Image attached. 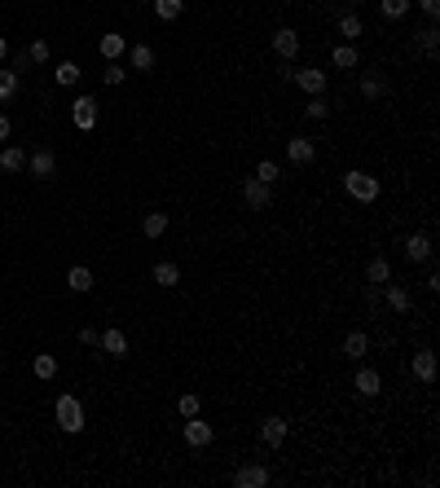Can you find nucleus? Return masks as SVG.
<instances>
[{
    "mask_svg": "<svg viewBox=\"0 0 440 488\" xmlns=\"http://www.w3.org/2000/svg\"><path fill=\"white\" fill-rule=\"evenodd\" d=\"M339 36H344V44H352L361 36V18H356V13H344V18H339Z\"/></svg>",
    "mask_w": 440,
    "mask_h": 488,
    "instance_id": "c756f323",
    "label": "nucleus"
},
{
    "mask_svg": "<svg viewBox=\"0 0 440 488\" xmlns=\"http://www.w3.org/2000/svg\"><path fill=\"white\" fill-rule=\"evenodd\" d=\"M344 189L352 194L356 203H374L383 185H379V176H370V172H348V176H344Z\"/></svg>",
    "mask_w": 440,
    "mask_h": 488,
    "instance_id": "f03ea898",
    "label": "nucleus"
},
{
    "mask_svg": "<svg viewBox=\"0 0 440 488\" xmlns=\"http://www.w3.org/2000/svg\"><path fill=\"white\" fill-rule=\"evenodd\" d=\"M0 172H27V150L5 145V150H0Z\"/></svg>",
    "mask_w": 440,
    "mask_h": 488,
    "instance_id": "6ab92c4d",
    "label": "nucleus"
},
{
    "mask_svg": "<svg viewBox=\"0 0 440 488\" xmlns=\"http://www.w3.org/2000/svg\"><path fill=\"white\" fill-rule=\"evenodd\" d=\"M273 53H278L282 62H295V53H300V36L291 27H278L273 31Z\"/></svg>",
    "mask_w": 440,
    "mask_h": 488,
    "instance_id": "423d86ee",
    "label": "nucleus"
},
{
    "mask_svg": "<svg viewBox=\"0 0 440 488\" xmlns=\"http://www.w3.org/2000/svg\"><path fill=\"white\" fill-rule=\"evenodd\" d=\"M31 374H36V379H44V383H48V379H53V374H58V356H53V352H40L36 361H31Z\"/></svg>",
    "mask_w": 440,
    "mask_h": 488,
    "instance_id": "393cba45",
    "label": "nucleus"
},
{
    "mask_svg": "<svg viewBox=\"0 0 440 488\" xmlns=\"http://www.w3.org/2000/svg\"><path fill=\"white\" fill-rule=\"evenodd\" d=\"M331 62H335L339 71H352L356 62H361V53H356L352 44H335V48H331Z\"/></svg>",
    "mask_w": 440,
    "mask_h": 488,
    "instance_id": "4be33fe9",
    "label": "nucleus"
},
{
    "mask_svg": "<svg viewBox=\"0 0 440 488\" xmlns=\"http://www.w3.org/2000/svg\"><path fill=\"white\" fill-rule=\"evenodd\" d=\"M291 79H295V84L308 93V97H317V93H326V71H313V67H308V71H295V75H291Z\"/></svg>",
    "mask_w": 440,
    "mask_h": 488,
    "instance_id": "2eb2a0df",
    "label": "nucleus"
},
{
    "mask_svg": "<svg viewBox=\"0 0 440 488\" xmlns=\"http://www.w3.org/2000/svg\"><path fill=\"white\" fill-rule=\"evenodd\" d=\"M53 414H58V427L67 431V435H79V431H84V405H79L75 396L62 392L58 405H53Z\"/></svg>",
    "mask_w": 440,
    "mask_h": 488,
    "instance_id": "f257e3e1",
    "label": "nucleus"
},
{
    "mask_svg": "<svg viewBox=\"0 0 440 488\" xmlns=\"http://www.w3.org/2000/svg\"><path fill=\"white\" fill-rule=\"evenodd\" d=\"M71 119H75L79 133H93V128H97V97H75Z\"/></svg>",
    "mask_w": 440,
    "mask_h": 488,
    "instance_id": "7ed1b4c3",
    "label": "nucleus"
},
{
    "mask_svg": "<svg viewBox=\"0 0 440 488\" xmlns=\"http://www.w3.org/2000/svg\"><path fill=\"white\" fill-rule=\"evenodd\" d=\"M211 422H203V414H194V418H185V440L194 445V449H207L211 445Z\"/></svg>",
    "mask_w": 440,
    "mask_h": 488,
    "instance_id": "0eeeda50",
    "label": "nucleus"
},
{
    "mask_svg": "<svg viewBox=\"0 0 440 488\" xmlns=\"http://www.w3.org/2000/svg\"><path fill=\"white\" fill-rule=\"evenodd\" d=\"M133 71H154V48L150 44H133Z\"/></svg>",
    "mask_w": 440,
    "mask_h": 488,
    "instance_id": "cd10ccee",
    "label": "nucleus"
},
{
    "mask_svg": "<svg viewBox=\"0 0 440 488\" xmlns=\"http://www.w3.org/2000/svg\"><path fill=\"white\" fill-rule=\"evenodd\" d=\"M410 5H414V0H379V13L387 22H401L405 13H410Z\"/></svg>",
    "mask_w": 440,
    "mask_h": 488,
    "instance_id": "bb28decb",
    "label": "nucleus"
},
{
    "mask_svg": "<svg viewBox=\"0 0 440 488\" xmlns=\"http://www.w3.org/2000/svg\"><path fill=\"white\" fill-rule=\"evenodd\" d=\"M269 189H273V185H265V181H255V176H247V181H242V203H247L251 211H265L269 198H273Z\"/></svg>",
    "mask_w": 440,
    "mask_h": 488,
    "instance_id": "20e7f679",
    "label": "nucleus"
},
{
    "mask_svg": "<svg viewBox=\"0 0 440 488\" xmlns=\"http://www.w3.org/2000/svg\"><path fill=\"white\" fill-rule=\"evenodd\" d=\"M234 484H238V488H265V484H269V470L255 466V462H247V466L234 470Z\"/></svg>",
    "mask_w": 440,
    "mask_h": 488,
    "instance_id": "1a4fd4ad",
    "label": "nucleus"
},
{
    "mask_svg": "<svg viewBox=\"0 0 440 488\" xmlns=\"http://www.w3.org/2000/svg\"><path fill=\"white\" fill-rule=\"evenodd\" d=\"M352 387H356L361 396H379V392H383V379H379V370L361 365V370H356V379H352Z\"/></svg>",
    "mask_w": 440,
    "mask_h": 488,
    "instance_id": "9b49d317",
    "label": "nucleus"
},
{
    "mask_svg": "<svg viewBox=\"0 0 440 488\" xmlns=\"http://www.w3.org/2000/svg\"><path fill=\"white\" fill-rule=\"evenodd\" d=\"M102 79H106V84H110V88H119V84H124V79H128V71L119 67V62H106V71H102Z\"/></svg>",
    "mask_w": 440,
    "mask_h": 488,
    "instance_id": "72a5a7b5",
    "label": "nucleus"
},
{
    "mask_svg": "<svg viewBox=\"0 0 440 488\" xmlns=\"http://www.w3.org/2000/svg\"><path fill=\"white\" fill-rule=\"evenodd\" d=\"M414 379L418 383H432L436 379V352H427V348L414 352Z\"/></svg>",
    "mask_w": 440,
    "mask_h": 488,
    "instance_id": "a211bd4d",
    "label": "nucleus"
},
{
    "mask_svg": "<svg viewBox=\"0 0 440 488\" xmlns=\"http://www.w3.org/2000/svg\"><path fill=\"white\" fill-rule=\"evenodd\" d=\"M326 115H331V102H326V97L317 93L313 102H308V119H326Z\"/></svg>",
    "mask_w": 440,
    "mask_h": 488,
    "instance_id": "4c0bfd02",
    "label": "nucleus"
},
{
    "mask_svg": "<svg viewBox=\"0 0 440 488\" xmlns=\"http://www.w3.org/2000/svg\"><path fill=\"white\" fill-rule=\"evenodd\" d=\"M154 282H159L163 290H172L176 282H181V269H176L172 259H159V264H154Z\"/></svg>",
    "mask_w": 440,
    "mask_h": 488,
    "instance_id": "412c9836",
    "label": "nucleus"
},
{
    "mask_svg": "<svg viewBox=\"0 0 440 488\" xmlns=\"http://www.w3.org/2000/svg\"><path fill=\"white\" fill-rule=\"evenodd\" d=\"M13 93H18V71H0V102H9Z\"/></svg>",
    "mask_w": 440,
    "mask_h": 488,
    "instance_id": "473e14b6",
    "label": "nucleus"
},
{
    "mask_svg": "<svg viewBox=\"0 0 440 488\" xmlns=\"http://www.w3.org/2000/svg\"><path fill=\"white\" fill-rule=\"evenodd\" d=\"M185 13V0H154V18H163V22H176Z\"/></svg>",
    "mask_w": 440,
    "mask_h": 488,
    "instance_id": "a878e982",
    "label": "nucleus"
},
{
    "mask_svg": "<svg viewBox=\"0 0 440 488\" xmlns=\"http://www.w3.org/2000/svg\"><path fill=\"white\" fill-rule=\"evenodd\" d=\"M286 431H291L286 418H265V422H260V440H265L269 449H278V445L286 440Z\"/></svg>",
    "mask_w": 440,
    "mask_h": 488,
    "instance_id": "6e6552de",
    "label": "nucleus"
},
{
    "mask_svg": "<svg viewBox=\"0 0 440 488\" xmlns=\"http://www.w3.org/2000/svg\"><path fill=\"white\" fill-rule=\"evenodd\" d=\"M278 163H273V158H265V163H260V168H255V181H265V185H273V181H278Z\"/></svg>",
    "mask_w": 440,
    "mask_h": 488,
    "instance_id": "c9c22d12",
    "label": "nucleus"
},
{
    "mask_svg": "<svg viewBox=\"0 0 440 488\" xmlns=\"http://www.w3.org/2000/svg\"><path fill=\"white\" fill-rule=\"evenodd\" d=\"M22 62H31V67H44V62H48V40H31L27 53H22Z\"/></svg>",
    "mask_w": 440,
    "mask_h": 488,
    "instance_id": "c85d7f7f",
    "label": "nucleus"
},
{
    "mask_svg": "<svg viewBox=\"0 0 440 488\" xmlns=\"http://www.w3.org/2000/svg\"><path fill=\"white\" fill-rule=\"evenodd\" d=\"M53 79L62 88H71V84H79V67H75V62H62V67L53 71Z\"/></svg>",
    "mask_w": 440,
    "mask_h": 488,
    "instance_id": "2f4dec72",
    "label": "nucleus"
},
{
    "mask_svg": "<svg viewBox=\"0 0 440 488\" xmlns=\"http://www.w3.org/2000/svg\"><path fill=\"white\" fill-rule=\"evenodd\" d=\"M344 356H348V361H366V356H370V334L352 330V334L344 339Z\"/></svg>",
    "mask_w": 440,
    "mask_h": 488,
    "instance_id": "dca6fc26",
    "label": "nucleus"
},
{
    "mask_svg": "<svg viewBox=\"0 0 440 488\" xmlns=\"http://www.w3.org/2000/svg\"><path fill=\"white\" fill-rule=\"evenodd\" d=\"M176 409H181V418H194V414H203V400L189 392V396H181V400H176Z\"/></svg>",
    "mask_w": 440,
    "mask_h": 488,
    "instance_id": "f704fd0d",
    "label": "nucleus"
},
{
    "mask_svg": "<svg viewBox=\"0 0 440 488\" xmlns=\"http://www.w3.org/2000/svg\"><path fill=\"white\" fill-rule=\"evenodd\" d=\"M97 344H102L106 356H115V361H119V356H128V334L124 330H102V334H97Z\"/></svg>",
    "mask_w": 440,
    "mask_h": 488,
    "instance_id": "ddd939ff",
    "label": "nucleus"
},
{
    "mask_svg": "<svg viewBox=\"0 0 440 488\" xmlns=\"http://www.w3.org/2000/svg\"><path fill=\"white\" fill-rule=\"evenodd\" d=\"M361 97H370V102H374V97H383V79L379 75H366L361 79Z\"/></svg>",
    "mask_w": 440,
    "mask_h": 488,
    "instance_id": "e433bc0d",
    "label": "nucleus"
},
{
    "mask_svg": "<svg viewBox=\"0 0 440 488\" xmlns=\"http://www.w3.org/2000/svg\"><path fill=\"white\" fill-rule=\"evenodd\" d=\"M141 233L145 238H163L168 233V211H150V216L141 220Z\"/></svg>",
    "mask_w": 440,
    "mask_h": 488,
    "instance_id": "b1692460",
    "label": "nucleus"
},
{
    "mask_svg": "<svg viewBox=\"0 0 440 488\" xmlns=\"http://www.w3.org/2000/svg\"><path fill=\"white\" fill-rule=\"evenodd\" d=\"M387 278H392V264H387V255H374V259H370V269H366V282H370V286H383Z\"/></svg>",
    "mask_w": 440,
    "mask_h": 488,
    "instance_id": "aec40b11",
    "label": "nucleus"
},
{
    "mask_svg": "<svg viewBox=\"0 0 440 488\" xmlns=\"http://www.w3.org/2000/svg\"><path fill=\"white\" fill-rule=\"evenodd\" d=\"M5 57H9V40H5V36H0V62H5Z\"/></svg>",
    "mask_w": 440,
    "mask_h": 488,
    "instance_id": "a19ab883",
    "label": "nucleus"
},
{
    "mask_svg": "<svg viewBox=\"0 0 440 488\" xmlns=\"http://www.w3.org/2000/svg\"><path fill=\"white\" fill-rule=\"evenodd\" d=\"M9 133H13V123H9L5 115H0V141H9Z\"/></svg>",
    "mask_w": 440,
    "mask_h": 488,
    "instance_id": "ea45409f",
    "label": "nucleus"
},
{
    "mask_svg": "<svg viewBox=\"0 0 440 488\" xmlns=\"http://www.w3.org/2000/svg\"><path fill=\"white\" fill-rule=\"evenodd\" d=\"M418 44H422V53H427V57H436V53H440V31H436V27L418 31Z\"/></svg>",
    "mask_w": 440,
    "mask_h": 488,
    "instance_id": "7c9ffc66",
    "label": "nucleus"
},
{
    "mask_svg": "<svg viewBox=\"0 0 440 488\" xmlns=\"http://www.w3.org/2000/svg\"><path fill=\"white\" fill-rule=\"evenodd\" d=\"M27 172L36 176V181H48V176L58 172V154H53V150H36V154H27Z\"/></svg>",
    "mask_w": 440,
    "mask_h": 488,
    "instance_id": "39448f33",
    "label": "nucleus"
},
{
    "mask_svg": "<svg viewBox=\"0 0 440 488\" xmlns=\"http://www.w3.org/2000/svg\"><path fill=\"white\" fill-rule=\"evenodd\" d=\"M286 158H291V163H313V158H317V145L308 141V137H291V141H286Z\"/></svg>",
    "mask_w": 440,
    "mask_h": 488,
    "instance_id": "4468645a",
    "label": "nucleus"
},
{
    "mask_svg": "<svg viewBox=\"0 0 440 488\" xmlns=\"http://www.w3.org/2000/svg\"><path fill=\"white\" fill-rule=\"evenodd\" d=\"M418 9L427 13V18H436V13H440V0H418Z\"/></svg>",
    "mask_w": 440,
    "mask_h": 488,
    "instance_id": "58836bf2",
    "label": "nucleus"
},
{
    "mask_svg": "<svg viewBox=\"0 0 440 488\" xmlns=\"http://www.w3.org/2000/svg\"><path fill=\"white\" fill-rule=\"evenodd\" d=\"M405 255H410V264H427L432 259V238L427 233H410L405 238Z\"/></svg>",
    "mask_w": 440,
    "mask_h": 488,
    "instance_id": "9d476101",
    "label": "nucleus"
},
{
    "mask_svg": "<svg viewBox=\"0 0 440 488\" xmlns=\"http://www.w3.org/2000/svg\"><path fill=\"white\" fill-rule=\"evenodd\" d=\"M97 48H102V57H106V62H115V57L124 53V48H128V40L119 36V31H110V36H102V40H97Z\"/></svg>",
    "mask_w": 440,
    "mask_h": 488,
    "instance_id": "5701e85b",
    "label": "nucleus"
},
{
    "mask_svg": "<svg viewBox=\"0 0 440 488\" xmlns=\"http://www.w3.org/2000/svg\"><path fill=\"white\" fill-rule=\"evenodd\" d=\"M383 299H387V308H392V313L410 317V290H405V286H396V282H383Z\"/></svg>",
    "mask_w": 440,
    "mask_h": 488,
    "instance_id": "f8f14e48",
    "label": "nucleus"
},
{
    "mask_svg": "<svg viewBox=\"0 0 440 488\" xmlns=\"http://www.w3.org/2000/svg\"><path fill=\"white\" fill-rule=\"evenodd\" d=\"M67 286L75 290V295H88V290L97 286V278H93V269H84V264H75V269L67 273Z\"/></svg>",
    "mask_w": 440,
    "mask_h": 488,
    "instance_id": "f3484780",
    "label": "nucleus"
}]
</instances>
